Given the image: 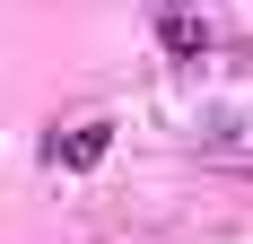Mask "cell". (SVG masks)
Listing matches in <instances>:
<instances>
[{"label":"cell","mask_w":253,"mask_h":244,"mask_svg":"<svg viewBox=\"0 0 253 244\" xmlns=\"http://www.w3.org/2000/svg\"><path fill=\"white\" fill-rule=\"evenodd\" d=\"M105 148H114L105 122H61V131H52V166H61V174H87V166H105Z\"/></svg>","instance_id":"cell-2"},{"label":"cell","mask_w":253,"mask_h":244,"mask_svg":"<svg viewBox=\"0 0 253 244\" xmlns=\"http://www.w3.org/2000/svg\"><path fill=\"white\" fill-rule=\"evenodd\" d=\"M157 44L175 52V61H201V52H210L201 9H192V0H157Z\"/></svg>","instance_id":"cell-1"}]
</instances>
